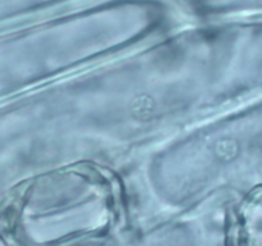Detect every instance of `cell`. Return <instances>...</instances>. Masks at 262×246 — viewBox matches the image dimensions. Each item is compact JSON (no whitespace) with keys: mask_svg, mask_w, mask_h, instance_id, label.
Masks as SVG:
<instances>
[{"mask_svg":"<svg viewBox=\"0 0 262 246\" xmlns=\"http://www.w3.org/2000/svg\"><path fill=\"white\" fill-rule=\"evenodd\" d=\"M258 200H257V205H258V208H261V212H262V190L258 192Z\"/></svg>","mask_w":262,"mask_h":246,"instance_id":"1","label":"cell"}]
</instances>
